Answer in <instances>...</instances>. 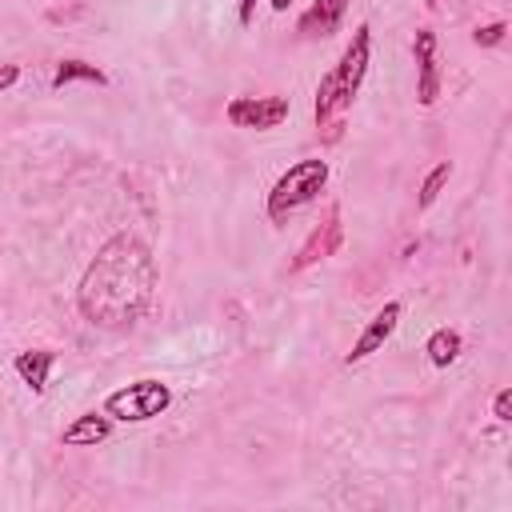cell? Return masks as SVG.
<instances>
[{
  "label": "cell",
  "mask_w": 512,
  "mask_h": 512,
  "mask_svg": "<svg viewBox=\"0 0 512 512\" xmlns=\"http://www.w3.org/2000/svg\"><path fill=\"white\" fill-rule=\"evenodd\" d=\"M156 260L148 244L132 232H116L100 244V252L88 260L80 288H76V308L88 324L100 328H132L152 296H156Z\"/></svg>",
  "instance_id": "obj_1"
},
{
  "label": "cell",
  "mask_w": 512,
  "mask_h": 512,
  "mask_svg": "<svg viewBox=\"0 0 512 512\" xmlns=\"http://www.w3.org/2000/svg\"><path fill=\"white\" fill-rule=\"evenodd\" d=\"M328 184V160L320 156H308V160H296L268 192V220L272 224H284L292 212H300L304 204H312Z\"/></svg>",
  "instance_id": "obj_2"
},
{
  "label": "cell",
  "mask_w": 512,
  "mask_h": 512,
  "mask_svg": "<svg viewBox=\"0 0 512 512\" xmlns=\"http://www.w3.org/2000/svg\"><path fill=\"white\" fill-rule=\"evenodd\" d=\"M168 404H172V388L156 376H144V380H132V384L108 392L104 412L124 424H144V420H156L160 412H168Z\"/></svg>",
  "instance_id": "obj_3"
},
{
  "label": "cell",
  "mask_w": 512,
  "mask_h": 512,
  "mask_svg": "<svg viewBox=\"0 0 512 512\" xmlns=\"http://www.w3.org/2000/svg\"><path fill=\"white\" fill-rule=\"evenodd\" d=\"M368 64H372V28L360 24V28L352 32L348 48L340 52V60L332 64V80H336V88H340V96H344L348 104L356 100V92H360V84H364V76H368Z\"/></svg>",
  "instance_id": "obj_4"
},
{
  "label": "cell",
  "mask_w": 512,
  "mask_h": 512,
  "mask_svg": "<svg viewBox=\"0 0 512 512\" xmlns=\"http://www.w3.org/2000/svg\"><path fill=\"white\" fill-rule=\"evenodd\" d=\"M288 96H236L228 100L224 108V120L232 128H256V132H268V128H280L288 120Z\"/></svg>",
  "instance_id": "obj_5"
},
{
  "label": "cell",
  "mask_w": 512,
  "mask_h": 512,
  "mask_svg": "<svg viewBox=\"0 0 512 512\" xmlns=\"http://www.w3.org/2000/svg\"><path fill=\"white\" fill-rule=\"evenodd\" d=\"M412 60H416V100L432 108L440 100V40L432 28H416Z\"/></svg>",
  "instance_id": "obj_6"
},
{
  "label": "cell",
  "mask_w": 512,
  "mask_h": 512,
  "mask_svg": "<svg viewBox=\"0 0 512 512\" xmlns=\"http://www.w3.org/2000/svg\"><path fill=\"white\" fill-rule=\"evenodd\" d=\"M400 316H404V304L400 300H388L364 328H360V336L352 340V348H348V356H344V364H360V360H368L372 352H380L388 340H392V332H396V324H400Z\"/></svg>",
  "instance_id": "obj_7"
},
{
  "label": "cell",
  "mask_w": 512,
  "mask_h": 512,
  "mask_svg": "<svg viewBox=\"0 0 512 512\" xmlns=\"http://www.w3.org/2000/svg\"><path fill=\"white\" fill-rule=\"evenodd\" d=\"M340 240H344V224H340V208L332 204V208H328V216H324V224L308 232V240L300 244V252L292 256V264H288V268H292V272H304V268H312V264L328 260V256L340 248Z\"/></svg>",
  "instance_id": "obj_8"
},
{
  "label": "cell",
  "mask_w": 512,
  "mask_h": 512,
  "mask_svg": "<svg viewBox=\"0 0 512 512\" xmlns=\"http://www.w3.org/2000/svg\"><path fill=\"white\" fill-rule=\"evenodd\" d=\"M112 436V416L108 412H80L64 432H60V444L64 448H96Z\"/></svg>",
  "instance_id": "obj_9"
},
{
  "label": "cell",
  "mask_w": 512,
  "mask_h": 512,
  "mask_svg": "<svg viewBox=\"0 0 512 512\" xmlns=\"http://www.w3.org/2000/svg\"><path fill=\"white\" fill-rule=\"evenodd\" d=\"M348 4H352V0H312V4L300 12V20H296L300 36H320V40L332 36V32L340 28Z\"/></svg>",
  "instance_id": "obj_10"
},
{
  "label": "cell",
  "mask_w": 512,
  "mask_h": 512,
  "mask_svg": "<svg viewBox=\"0 0 512 512\" xmlns=\"http://www.w3.org/2000/svg\"><path fill=\"white\" fill-rule=\"evenodd\" d=\"M52 364H56V352H52V348H28V352H16V360H12L16 376H20L36 396L48 392V372H52Z\"/></svg>",
  "instance_id": "obj_11"
},
{
  "label": "cell",
  "mask_w": 512,
  "mask_h": 512,
  "mask_svg": "<svg viewBox=\"0 0 512 512\" xmlns=\"http://www.w3.org/2000/svg\"><path fill=\"white\" fill-rule=\"evenodd\" d=\"M424 352H428V364H432V368H448V364H456V356L464 352V336H460L456 328H436V332L428 336Z\"/></svg>",
  "instance_id": "obj_12"
},
{
  "label": "cell",
  "mask_w": 512,
  "mask_h": 512,
  "mask_svg": "<svg viewBox=\"0 0 512 512\" xmlns=\"http://www.w3.org/2000/svg\"><path fill=\"white\" fill-rule=\"evenodd\" d=\"M76 80H88V84H108V72L104 68H96V64H88V60H60L56 64V72H52V88H68V84H76Z\"/></svg>",
  "instance_id": "obj_13"
},
{
  "label": "cell",
  "mask_w": 512,
  "mask_h": 512,
  "mask_svg": "<svg viewBox=\"0 0 512 512\" xmlns=\"http://www.w3.org/2000/svg\"><path fill=\"white\" fill-rule=\"evenodd\" d=\"M448 176H452V164H448V160H440V164L424 176V184H420V200H416V204H420V208H432V204H436V196H440V188L448 184Z\"/></svg>",
  "instance_id": "obj_14"
},
{
  "label": "cell",
  "mask_w": 512,
  "mask_h": 512,
  "mask_svg": "<svg viewBox=\"0 0 512 512\" xmlns=\"http://www.w3.org/2000/svg\"><path fill=\"white\" fill-rule=\"evenodd\" d=\"M504 32H508V24H504V20H492V24H476L472 40H476L480 48H496V44L504 40Z\"/></svg>",
  "instance_id": "obj_15"
},
{
  "label": "cell",
  "mask_w": 512,
  "mask_h": 512,
  "mask_svg": "<svg viewBox=\"0 0 512 512\" xmlns=\"http://www.w3.org/2000/svg\"><path fill=\"white\" fill-rule=\"evenodd\" d=\"M492 416H496L500 424L512 420V388H500V392L492 396Z\"/></svg>",
  "instance_id": "obj_16"
},
{
  "label": "cell",
  "mask_w": 512,
  "mask_h": 512,
  "mask_svg": "<svg viewBox=\"0 0 512 512\" xmlns=\"http://www.w3.org/2000/svg\"><path fill=\"white\" fill-rule=\"evenodd\" d=\"M20 80V64H0V92H8Z\"/></svg>",
  "instance_id": "obj_17"
},
{
  "label": "cell",
  "mask_w": 512,
  "mask_h": 512,
  "mask_svg": "<svg viewBox=\"0 0 512 512\" xmlns=\"http://www.w3.org/2000/svg\"><path fill=\"white\" fill-rule=\"evenodd\" d=\"M236 16H240V24L248 28V24L256 20V0H240V12H236Z\"/></svg>",
  "instance_id": "obj_18"
},
{
  "label": "cell",
  "mask_w": 512,
  "mask_h": 512,
  "mask_svg": "<svg viewBox=\"0 0 512 512\" xmlns=\"http://www.w3.org/2000/svg\"><path fill=\"white\" fill-rule=\"evenodd\" d=\"M268 4H272V8H276V12H284V8H288V4H292V0H268Z\"/></svg>",
  "instance_id": "obj_19"
},
{
  "label": "cell",
  "mask_w": 512,
  "mask_h": 512,
  "mask_svg": "<svg viewBox=\"0 0 512 512\" xmlns=\"http://www.w3.org/2000/svg\"><path fill=\"white\" fill-rule=\"evenodd\" d=\"M424 4H428V8H436V4H440V0H424Z\"/></svg>",
  "instance_id": "obj_20"
}]
</instances>
